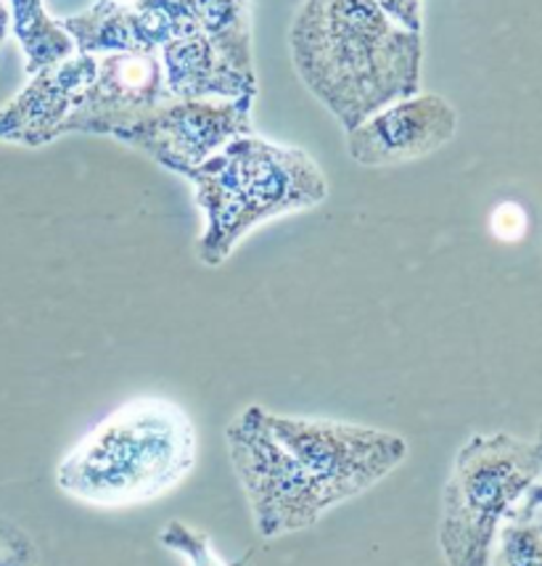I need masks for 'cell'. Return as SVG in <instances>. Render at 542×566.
<instances>
[{"mask_svg":"<svg viewBox=\"0 0 542 566\" xmlns=\"http://www.w3.org/2000/svg\"><path fill=\"white\" fill-rule=\"evenodd\" d=\"M226 444L265 541L313 527L331 509L376 488L408 455V442L392 431L278 416L260 406L228 423Z\"/></svg>","mask_w":542,"mask_h":566,"instance_id":"obj_1","label":"cell"},{"mask_svg":"<svg viewBox=\"0 0 542 566\" xmlns=\"http://www.w3.org/2000/svg\"><path fill=\"white\" fill-rule=\"evenodd\" d=\"M289 49L304 87L347 133L421 85V32L392 22L371 0H304Z\"/></svg>","mask_w":542,"mask_h":566,"instance_id":"obj_2","label":"cell"},{"mask_svg":"<svg viewBox=\"0 0 542 566\" xmlns=\"http://www.w3.org/2000/svg\"><path fill=\"white\" fill-rule=\"evenodd\" d=\"M196 450L186 408L157 395L135 397L74 444L59 463L56 484L96 509L152 503L191 474Z\"/></svg>","mask_w":542,"mask_h":566,"instance_id":"obj_3","label":"cell"},{"mask_svg":"<svg viewBox=\"0 0 542 566\" xmlns=\"http://www.w3.org/2000/svg\"><path fill=\"white\" fill-rule=\"evenodd\" d=\"M183 178L205 214L196 258L207 268H220L262 222L313 210L329 197V180L308 151L254 133L233 138Z\"/></svg>","mask_w":542,"mask_h":566,"instance_id":"obj_4","label":"cell"},{"mask_svg":"<svg viewBox=\"0 0 542 566\" xmlns=\"http://www.w3.org/2000/svg\"><path fill=\"white\" fill-rule=\"evenodd\" d=\"M538 444L513 434H473L458 450L442 493L439 548L447 566H490L498 532L538 482Z\"/></svg>","mask_w":542,"mask_h":566,"instance_id":"obj_5","label":"cell"},{"mask_svg":"<svg viewBox=\"0 0 542 566\" xmlns=\"http://www.w3.org/2000/svg\"><path fill=\"white\" fill-rule=\"evenodd\" d=\"M254 98H175L119 130L114 140L127 144L169 172L186 175L233 138L252 133Z\"/></svg>","mask_w":542,"mask_h":566,"instance_id":"obj_6","label":"cell"},{"mask_svg":"<svg viewBox=\"0 0 542 566\" xmlns=\"http://www.w3.org/2000/svg\"><path fill=\"white\" fill-rule=\"evenodd\" d=\"M169 101L175 98L167 91L159 53H104L96 77L80 93L59 136L114 138Z\"/></svg>","mask_w":542,"mask_h":566,"instance_id":"obj_7","label":"cell"},{"mask_svg":"<svg viewBox=\"0 0 542 566\" xmlns=\"http://www.w3.org/2000/svg\"><path fill=\"white\" fill-rule=\"evenodd\" d=\"M456 130L458 114L450 101L437 93H416L384 106L350 130L347 151L363 167H395L429 157L450 144Z\"/></svg>","mask_w":542,"mask_h":566,"instance_id":"obj_8","label":"cell"},{"mask_svg":"<svg viewBox=\"0 0 542 566\" xmlns=\"http://www.w3.org/2000/svg\"><path fill=\"white\" fill-rule=\"evenodd\" d=\"M96 70L98 56L72 53L64 62L32 74L30 83L0 106V144L40 148L61 138V125L72 114L80 93L93 83Z\"/></svg>","mask_w":542,"mask_h":566,"instance_id":"obj_9","label":"cell"},{"mask_svg":"<svg viewBox=\"0 0 542 566\" xmlns=\"http://www.w3.org/2000/svg\"><path fill=\"white\" fill-rule=\"evenodd\" d=\"M165 83L173 98H254L257 74L241 72L201 32L161 45Z\"/></svg>","mask_w":542,"mask_h":566,"instance_id":"obj_10","label":"cell"},{"mask_svg":"<svg viewBox=\"0 0 542 566\" xmlns=\"http://www.w3.org/2000/svg\"><path fill=\"white\" fill-rule=\"evenodd\" d=\"M77 53H159L148 43L135 3H93L87 11L61 19Z\"/></svg>","mask_w":542,"mask_h":566,"instance_id":"obj_11","label":"cell"},{"mask_svg":"<svg viewBox=\"0 0 542 566\" xmlns=\"http://www.w3.org/2000/svg\"><path fill=\"white\" fill-rule=\"evenodd\" d=\"M188 11L230 64L254 74L252 0H188Z\"/></svg>","mask_w":542,"mask_h":566,"instance_id":"obj_12","label":"cell"},{"mask_svg":"<svg viewBox=\"0 0 542 566\" xmlns=\"http://www.w3.org/2000/svg\"><path fill=\"white\" fill-rule=\"evenodd\" d=\"M11 11V32L22 45L27 72L35 74L40 70L64 62L74 49L70 32L53 19L43 0H6Z\"/></svg>","mask_w":542,"mask_h":566,"instance_id":"obj_13","label":"cell"},{"mask_svg":"<svg viewBox=\"0 0 542 566\" xmlns=\"http://www.w3.org/2000/svg\"><path fill=\"white\" fill-rule=\"evenodd\" d=\"M490 566H542V509H513L498 532Z\"/></svg>","mask_w":542,"mask_h":566,"instance_id":"obj_14","label":"cell"},{"mask_svg":"<svg viewBox=\"0 0 542 566\" xmlns=\"http://www.w3.org/2000/svg\"><path fill=\"white\" fill-rule=\"evenodd\" d=\"M159 543L186 558L188 566H243L247 564V556L239 558V562H226L222 556H217L212 548V541H209L205 532L188 527V524L178 522V518L169 522L167 527L159 532Z\"/></svg>","mask_w":542,"mask_h":566,"instance_id":"obj_15","label":"cell"},{"mask_svg":"<svg viewBox=\"0 0 542 566\" xmlns=\"http://www.w3.org/2000/svg\"><path fill=\"white\" fill-rule=\"evenodd\" d=\"M0 566H40L32 537L6 516H0Z\"/></svg>","mask_w":542,"mask_h":566,"instance_id":"obj_16","label":"cell"},{"mask_svg":"<svg viewBox=\"0 0 542 566\" xmlns=\"http://www.w3.org/2000/svg\"><path fill=\"white\" fill-rule=\"evenodd\" d=\"M527 228H530V218H527V210L517 201H503L490 214V231L503 244H517L527 235Z\"/></svg>","mask_w":542,"mask_h":566,"instance_id":"obj_17","label":"cell"},{"mask_svg":"<svg viewBox=\"0 0 542 566\" xmlns=\"http://www.w3.org/2000/svg\"><path fill=\"white\" fill-rule=\"evenodd\" d=\"M376 9H382L392 22L410 32H421L424 27V0H371Z\"/></svg>","mask_w":542,"mask_h":566,"instance_id":"obj_18","label":"cell"},{"mask_svg":"<svg viewBox=\"0 0 542 566\" xmlns=\"http://www.w3.org/2000/svg\"><path fill=\"white\" fill-rule=\"evenodd\" d=\"M519 505L521 509H542V482H534Z\"/></svg>","mask_w":542,"mask_h":566,"instance_id":"obj_19","label":"cell"},{"mask_svg":"<svg viewBox=\"0 0 542 566\" xmlns=\"http://www.w3.org/2000/svg\"><path fill=\"white\" fill-rule=\"evenodd\" d=\"M9 32H11V11H9V3L0 0V49H3Z\"/></svg>","mask_w":542,"mask_h":566,"instance_id":"obj_20","label":"cell"},{"mask_svg":"<svg viewBox=\"0 0 542 566\" xmlns=\"http://www.w3.org/2000/svg\"><path fill=\"white\" fill-rule=\"evenodd\" d=\"M534 444H538L540 453H542V423H540V429H538V437H534Z\"/></svg>","mask_w":542,"mask_h":566,"instance_id":"obj_21","label":"cell"},{"mask_svg":"<svg viewBox=\"0 0 542 566\" xmlns=\"http://www.w3.org/2000/svg\"><path fill=\"white\" fill-rule=\"evenodd\" d=\"M96 3H131V0H96Z\"/></svg>","mask_w":542,"mask_h":566,"instance_id":"obj_22","label":"cell"}]
</instances>
